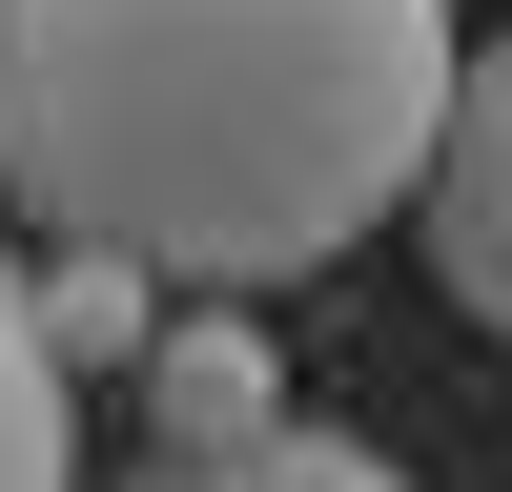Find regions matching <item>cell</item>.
Segmentation results:
<instances>
[{"label": "cell", "instance_id": "1", "mask_svg": "<svg viewBox=\"0 0 512 492\" xmlns=\"http://www.w3.org/2000/svg\"><path fill=\"white\" fill-rule=\"evenodd\" d=\"M451 82V0H0V205L267 308L431 185Z\"/></svg>", "mask_w": 512, "mask_h": 492}, {"label": "cell", "instance_id": "2", "mask_svg": "<svg viewBox=\"0 0 512 492\" xmlns=\"http://www.w3.org/2000/svg\"><path fill=\"white\" fill-rule=\"evenodd\" d=\"M410 246H431V287L512 349V41H472V82H451V144L410 185Z\"/></svg>", "mask_w": 512, "mask_h": 492}, {"label": "cell", "instance_id": "3", "mask_svg": "<svg viewBox=\"0 0 512 492\" xmlns=\"http://www.w3.org/2000/svg\"><path fill=\"white\" fill-rule=\"evenodd\" d=\"M144 390V451H226V431H287V349L246 328V287H185L164 308V349L123 369Z\"/></svg>", "mask_w": 512, "mask_h": 492}, {"label": "cell", "instance_id": "4", "mask_svg": "<svg viewBox=\"0 0 512 492\" xmlns=\"http://www.w3.org/2000/svg\"><path fill=\"white\" fill-rule=\"evenodd\" d=\"M82 369H62V328H41V267L0 246V492H62V451H82Z\"/></svg>", "mask_w": 512, "mask_h": 492}, {"label": "cell", "instance_id": "5", "mask_svg": "<svg viewBox=\"0 0 512 492\" xmlns=\"http://www.w3.org/2000/svg\"><path fill=\"white\" fill-rule=\"evenodd\" d=\"M123 492H410V472L369 431H308V410H287V431H226V451H144Z\"/></svg>", "mask_w": 512, "mask_h": 492}, {"label": "cell", "instance_id": "6", "mask_svg": "<svg viewBox=\"0 0 512 492\" xmlns=\"http://www.w3.org/2000/svg\"><path fill=\"white\" fill-rule=\"evenodd\" d=\"M164 308H185V287L123 267V246H41V328H62V369H144Z\"/></svg>", "mask_w": 512, "mask_h": 492}]
</instances>
